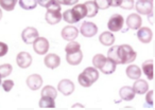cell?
<instances>
[{
	"instance_id": "cell-1",
	"label": "cell",
	"mask_w": 155,
	"mask_h": 110,
	"mask_svg": "<svg viewBox=\"0 0 155 110\" xmlns=\"http://www.w3.org/2000/svg\"><path fill=\"white\" fill-rule=\"evenodd\" d=\"M118 54L121 61V65L132 63V61H135L136 56H137V54L134 51V49L129 45L118 46Z\"/></svg>"
},
{
	"instance_id": "cell-2",
	"label": "cell",
	"mask_w": 155,
	"mask_h": 110,
	"mask_svg": "<svg viewBox=\"0 0 155 110\" xmlns=\"http://www.w3.org/2000/svg\"><path fill=\"white\" fill-rule=\"evenodd\" d=\"M33 49H34L35 53L39 54V55H45L49 50V41L45 37L38 36L33 41Z\"/></svg>"
},
{
	"instance_id": "cell-3",
	"label": "cell",
	"mask_w": 155,
	"mask_h": 110,
	"mask_svg": "<svg viewBox=\"0 0 155 110\" xmlns=\"http://www.w3.org/2000/svg\"><path fill=\"white\" fill-rule=\"evenodd\" d=\"M124 19L120 14H114L107 22V28L110 32H118L122 29Z\"/></svg>"
},
{
	"instance_id": "cell-4",
	"label": "cell",
	"mask_w": 155,
	"mask_h": 110,
	"mask_svg": "<svg viewBox=\"0 0 155 110\" xmlns=\"http://www.w3.org/2000/svg\"><path fill=\"white\" fill-rule=\"evenodd\" d=\"M136 11L141 15H148L153 11V1L152 0H138L135 5Z\"/></svg>"
},
{
	"instance_id": "cell-5",
	"label": "cell",
	"mask_w": 155,
	"mask_h": 110,
	"mask_svg": "<svg viewBox=\"0 0 155 110\" xmlns=\"http://www.w3.org/2000/svg\"><path fill=\"white\" fill-rule=\"evenodd\" d=\"M38 37V31L33 27H28L26 28L21 33V38L25 43L27 45H31L33 41Z\"/></svg>"
},
{
	"instance_id": "cell-6",
	"label": "cell",
	"mask_w": 155,
	"mask_h": 110,
	"mask_svg": "<svg viewBox=\"0 0 155 110\" xmlns=\"http://www.w3.org/2000/svg\"><path fill=\"white\" fill-rule=\"evenodd\" d=\"M80 32L84 37H93L98 33V27L94 22L85 21L81 26Z\"/></svg>"
},
{
	"instance_id": "cell-7",
	"label": "cell",
	"mask_w": 155,
	"mask_h": 110,
	"mask_svg": "<svg viewBox=\"0 0 155 110\" xmlns=\"http://www.w3.org/2000/svg\"><path fill=\"white\" fill-rule=\"evenodd\" d=\"M16 63H17L18 67L22 68V69H27L31 66L32 64V56L28 52H20L16 56Z\"/></svg>"
},
{
	"instance_id": "cell-8",
	"label": "cell",
	"mask_w": 155,
	"mask_h": 110,
	"mask_svg": "<svg viewBox=\"0 0 155 110\" xmlns=\"http://www.w3.org/2000/svg\"><path fill=\"white\" fill-rule=\"evenodd\" d=\"M58 90L62 94L68 96L74 91V84L70 80H62L58 85Z\"/></svg>"
},
{
	"instance_id": "cell-9",
	"label": "cell",
	"mask_w": 155,
	"mask_h": 110,
	"mask_svg": "<svg viewBox=\"0 0 155 110\" xmlns=\"http://www.w3.org/2000/svg\"><path fill=\"white\" fill-rule=\"evenodd\" d=\"M27 86L31 90H38L43 86V77L39 74H31L27 78Z\"/></svg>"
},
{
	"instance_id": "cell-10",
	"label": "cell",
	"mask_w": 155,
	"mask_h": 110,
	"mask_svg": "<svg viewBox=\"0 0 155 110\" xmlns=\"http://www.w3.org/2000/svg\"><path fill=\"white\" fill-rule=\"evenodd\" d=\"M137 37L140 42L150 43L153 38V33H152V31L149 28H147V27H140V28L138 29Z\"/></svg>"
},
{
	"instance_id": "cell-11",
	"label": "cell",
	"mask_w": 155,
	"mask_h": 110,
	"mask_svg": "<svg viewBox=\"0 0 155 110\" xmlns=\"http://www.w3.org/2000/svg\"><path fill=\"white\" fill-rule=\"evenodd\" d=\"M78 35H79V30L74 26H67L62 30V37L67 41L74 40Z\"/></svg>"
},
{
	"instance_id": "cell-12",
	"label": "cell",
	"mask_w": 155,
	"mask_h": 110,
	"mask_svg": "<svg viewBox=\"0 0 155 110\" xmlns=\"http://www.w3.org/2000/svg\"><path fill=\"white\" fill-rule=\"evenodd\" d=\"M44 63L45 66L49 69H55L60 66L61 64V58L58 55L54 53H49L48 55H46L45 58H44Z\"/></svg>"
},
{
	"instance_id": "cell-13",
	"label": "cell",
	"mask_w": 155,
	"mask_h": 110,
	"mask_svg": "<svg viewBox=\"0 0 155 110\" xmlns=\"http://www.w3.org/2000/svg\"><path fill=\"white\" fill-rule=\"evenodd\" d=\"M142 24V19L139 14H131L127 18V26L132 30H138Z\"/></svg>"
},
{
	"instance_id": "cell-14",
	"label": "cell",
	"mask_w": 155,
	"mask_h": 110,
	"mask_svg": "<svg viewBox=\"0 0 155 110\" xmlns=\"http://www.w3.org/2000/svg\"><path fill=\"white\" fill-rule=\"evenodd\" d=\"M83 59V53L82 51H77L73 53H66V61L69 65L77 66L82 61Z\"/></svg>"
},
{
	"instance_id": "cell-15",
	"label": "cell",
	"mask_w": 155,
	"mask_h": 110,
	"mask_svg": "<svg viewBox=\"0 0 155 110\" xmlns=\"http://www.w3.org/2000/svg\"><path fill=\"white\" fill-rule=\"evenodd\" d=\"M132 88H133V90L135 91L136 94L141 95V94H144V93L149 90V85H148V83H147V80H141V78H138V80H136V82L134 83Z\"/></svg>"
},
{
	"instance_id": "cell-16",
	"label": "cell",
	"mask_w": 155,
	"mask_h": 110,
	"mask_svg": "<svg viewBox=\"0 0 155 110\" xmlns=\"http://www.w3.org/2000/svg\"><path fill=\"white\" fill-rule=\"evenodd\" d=\"M142 72L146 74V76L150 80H152L154 78V61L153 59H148V61H143L141 66Z\"/></svg>"
},
{
	"instance_id": "cell-17",
	"label": "cell",
	"mask_w": 155,
	"mask_h": 110,
	"mask_svg": "<svg viewBox=\"0 0 155 110\" xmlns=\"http://www.w3.org/2000/svg\"><path fill=\"white\" fill-rule=\"evenodd\" d=\"M119 95H120L121 99L129 102V101L134 99L136 93H135V91L133 90V88H132V87L124 86V87H122L120 90H119Z\"/></svg>"
},
{
	"instance_id": "cell-18",
	"label": "cell",
	"mask_w": 155,
	"mask_h": 110,
	"mask_svg": "<svg viewBox=\"0 0 155 110\" xmlns=\"http://www.w3.org/2000/svg\"><path fill=\"white\" fill-rule=\"evenodd\" d=\"M62 20L61 11H47L46 13V21L49 24H56Z\"/></svg>"
},
{
	"instance_id": "cell-19",
	"label": "cell",
	"mask_w": 155,
	"mask_h": 110,
	"mask_svg": "<svg viewBox=\"0 0 155 110\" xmlns=\"http://www.w3.org/2000/svg\"><path fill=\"white\" fill-rule=\"evenodd\" d=\"M125 73L127 76L131 80H138V78L141 77V70L138 66L136 65H130L129 67L125 70Z\"/></svg>"
},
{
	"instance_id": "cell-20",
	"label": "cell",
	"mask_w": 155,
	"mask_h": 110,
	"mask_svg": "<svg viewBox=\"0 0 155 110\" xmlns=\"http://www.w3.org/2000/svg\"><path fill=\"white\" fill-rule=\"evenodd\" d=\"M99 40L103 46L110 47V46H113L115 42V36L110 31H108V32H103L99 36Z\"/></svg>"
},
{
	"instance_id": "cell-21",
	"label": "cell",
	"mask_w": 155,
	"mask_h": 110,
	"mask_svg": "<svg viewBox=\"0 0 155 110\" xmlns=\"http://www.w3.org/2000/svg\"><path fill=\"white\" fill-rule=\"evenodd\" d=\"M116 67H117V64L114 63L112 59H110V58H107V57H106L105 63H104L103 66L100 68V71H101L102 73H104V74H112V73H114V72H115Z\"/></svg>"
},
{
	"instance_id": "cell-22",
	"label": "cell",
	"mask_w": 155,
	"mask_h": 110,
	"mask_svg": "<svg viewBox=\"0 0 155 110\" xmlns=\"http://www.w3.org/2000/svg\"><path fill=\"white\" fill-rule=\"evenodd\" d=\"M82 73L86 76L87 80H88L91 84H94V83L99 78V72H98V70L96 69V68L88 67V68H86Z\"/></svg>"
},
{
	"instance_id": "cell-23",
	"label": "cell",
	"mask_w": 155,
	"mask_h": 110,
	"mask_svg": "<svg viewBox=\"0 0 155 110\" xmlns=\"http://www.w3.org/2000/svg\"><path fill=\"white\" fill-rule=\"evenodd\" d=\"M85 8H86V16L87 17H95L98 14L99 9L97 8L96 3L94 1H86L84 3Z\"/></svg>"
},
{
	"instance_id": "cell-24",
	"label": "cell",
	"mask_w": 155,
	"mask_h": 110,
	"mask_svg": "<svg viewBox=\"0 0 155 110\" xmlns=\"http://www.w3.org/2000/svg\"><path fill=\"white\" fill-rule=\"evenodd\" d=\"M72 11L74 13V15L77 16V18L79 19V21L86 17V8H85L84 3L83 5H75L73 7Z\"/></svg>"
},
{
	"instance_id": "cell-25",
	"label": "cell",
	"mask_w": 155,
	"mask_h": 110,
	"mask_svg": "<svg viewBox=\"0 0 155 110\" xmlns=\"http://www.w3.org/2000/svg\"><path fill=\"white\" fill-rule=\"evenodd\" d=\"M62 19H64L67 24H77V22L79 21V19H78L77 16L74 15L72 10H67V11H65L64 13L62 14Z\"/></svg>"
},
{
	"instance_id": "cell-26",
	"label": "cell",
	"mask_w": 155,
	"mask_h": 110,
	"mask_svg": "<svg viewBox=\"0 0 155 110\" xmlns=\"http://www.w3.org/2000/svg\"><path fill=\"white\" fill-rule=\"evenodd\" d=\"M107 58L112 59L114 63H116L117 65L118 64H121L120 58H119V54H118V46H113L107 52Z\"/></svg>"
},
{
	"instance_id": "cell-27",
	"label": "cell",
	"mask_w": 155,
	"mask_h": 110,
	"mask_svg": "<svg viewBox=\"0 0 155 110\" xmlns=\"http://www.w3.org/2000/svg\"><path fill=\"white\" fill-rule=\"evenodd\" d=\"M38 105L41 108H54L55 102H54V99H51V97L41 96V99L38 102Z\"/></svg>"
},
{
	"instance_id": "cell-28",
	"label": "cell",
	"mask_w": 155,
	"mask_h": 110,
	"mask_svg": "<svg viewBox=\"0 0 155 110\" xmlns=\"http://www.w3.org/2000/svg\"><path fill=\"white\" fill-rule=\"evenodd\" d=\"M41 96H48L55 99L58 96V91L52 86H45L41 90Z\"/></svg>"
},
{
	"instance_id": "cell-29",
	"label": "cell",
	"mask_w": 155,
	"mask_h": 110,
	"mask_svg": "<svg viewBox=\"0 0 155 110\" xmlns=\"http://www.w3.org/2000/svg\"><path fill=\"white\" fill-rule=\"evenodd\" d=\"M17 2L18 0H0V7L5 11L10 12L15 9V5Z\"/></svg>"
},
{
	"instance_id": "cell-30",
	"label": "cell",
	"mask_w": 155,
	"mask_h": 110,
	"mask_svg": "<svg viewBox=\"0 0 155 110\" xmlns=\"http://www.w3.org/2000/svg\"><path fill=\"white\" fill-rule=\"evenodd\" d=\"M18 3L24 10H33L37 5L36 0H18Z\"/></svg>"
},
{
	"instance_id": "cell-31",
	"label": "cell",
	"mask_w": 155,
	"mask_h": 110,
	"mask_svg": "<svg viewBox=\"0 0 155 110\" xmlns=\"http://www.w3.org/2000/svg\"><path fill=\"white\" fill-rule=\"evenodd\" d=\"M106 61V57L104 56L103 54H96L95 56L93 58V65L96 69H99L103 66V64L105 63Z\"/></svg>"
},
{
	"instance_id": "cell-32",
	"label": "cell",
	"mask_w": 155,
	"mask_h": 110,
	"mask_svg": "<svg viewBox=\"0 0 155 110\" xmlns=\"http://www.w3.org/2000/svg\"><path fill=\"white\" fill-rule=\"evenodd\" d=\"M81 50V46L79 42L77 41L72 40V41H69L67 43V46L65 47V51L66 53H73V52H77V51H80Z\"/></svg>"
},
{
	"instance_id": "cell-33",
	"label": "cell",
	"mask_w": 155,
	"mask_h": 110,
	"mask_svg": "<svg viewBox=\"0 0 155 110\" xmlns=\"http://www.w3.org/2000/svg\"><path fill=\"white\" fill-rule=\"evenodd\" d=\"M12 70H13V68L10 64H5V65L0 66V76H1V78L9 76L12 73Z\"/></svg>"
},
{
	"instance_id": "cell-34",
	"label": "cell",
	"mask_w": 155,
	"mask_h": 110,
	"mask_svg": "<svg viewBox=\"0 0 155 110\" xmlns=\"http://www.w3.org/2000/svg\"><path fill=\"white\" fill-rule=\"evenodd\" d=\"M47 11H61V5L56 0H51L47 5H46Z\"/></svg>"
},
{
	"instance_id": "cell-35",
	"label": "cell",
	"mask_w": 155,
	"mask_h": 110,
	"mask_svg": "<svg viewBox=\"0 0 155 110\" xmlns=\"http://www.w3.org/2000/svg\"><path fill=\"white\" fill-rule=\"evenodd\" d=\"M78 80H79V84H80L82 87H85V88H88V87H91V85H93L88 80H87V77L83 73H81L80 75H79Z\"/></svg>"
},
{
	"instance_id": "cell-36",
	"label": "cell",
	"mask_w": 155,
	"mask_h": 110,
	"mask_svg": "<svg viewBox=\"0 0 155 110\" xmlns=\"http://www.w3.org/2000/svg\"><path fill=\"white\" fill-rule=\"evenodd\" d=\"M135 5L134 0H121L120 8L123 10H132Z\"/></svg>"
},
{
	"instance_id": "cell-37",
	"label": "cell",
	"mask_w": 155,
	"mask_h": 110,
	"mask_svg": "<svg viewBox=\"0 0 155 110\" xmlns=\"http://www.w3.org/2000/svg\"><path fill=\"white\" fill-rule=\"evenodd\" d=\"M94 2L96 3V5H97V8L99 10H106L110 8L108 0H95Z\"/></svg>"
},
{
	"instance_id": "cell-38",
	"label": "cell",
	"mask_w": 155,
	"mask_h": 110,
	"mask_svg": "<svg viewBox=\"0 0 155 110\" xmlns=\"http://www.w3.org/2000/svg\"><path fill=\"white\" fill-rule=\"evenodd\" d=\"M1 85H2V88L5 92H10L14 87V82L12 80H5L3 83H1Z\"/></svg>"
},
{
	"instance_id": "cell-39",
	"label": "cell",
	"mask_w": 155,
	"mask_h": 110,
	"mask_svg": "<svg viewBox=\"0 0 155 110\" xmlns=\"http://www.w3.org/2000/svg\"><path fill=\"white\" fill-rule=\"evenodd\" d=\"M147 95H146V102L148 105L153 106L154 105V90H151V91H147Z\"/></svg>"
},
{
	"instance_id": "cell-40",
	"label": "cell",
	"mask_w": 155,
	"mask_h": 110,
	"mask_svg": "<svg viewBox=\"0 0 155 110\" xmlns=\"http://www.w3.org/2000/svg\"><path fill=\"white\" fill-rule=\"evenodd\" d=\"M8 50H9L8 45H5V42H1V41H0V57L5 56V54L8 53Z\"/></svg>"
},
{
	"instance_id": "cell-41",
	"label": "cell",
	"mask_w": 155,
	"mask_h": 110,
	"mask_svg": "<svg viewBox=\"0 0 155 110\" xmlns=\"http://www.w3.org/2000/svg\"><path fill=\"white\" fill-rule=\"evenodd\" d=\"M60 5H77L79 0H56Z\"/></svg>"
},
{
	"instance_id": "cell-42",
	"label": "cell",
	"mask_w": 155,
	"mask_h": 110,
	"mask_svg": "<svg viewBox=\"0 0 155 110\" xmlns=\"http://www.w3.org/2000/svg\"><path fill=\"white\" fill-rule=\"evenodd\" d=\"M108 2H110V7H120V3H121V0H108Z\"/></svg>"
},
{
	"instance_id": "cell-43",
	"label": "cell",
	"mask_w": 155,
	"mask_h": 110,
	"mask_svg": "<svg viewBox=\"0 0 155 110\" xmlns=\"http://www.w3.org/2000/svg\"><path fill=\"white\" fill-rule=\"evenodd\" d=\"M36 1H37V3H39V5L46 8V5H47L51 0H36Z\"/></svg>"
},
{
	"instance_id": "cell-44",
	"label": "cell",
	"mask_w": 155,
	"mask_h": 110,
	"mask_svg": "<svg viewBox=\"0 0 155 110\" xmlns=\"http://www.w3.org/2000/svg\"><path fill=\"white\" fill-rule=\"evenodd\" d=\"M2 18V11H1V9H0V19Z\"/></svg>"
},
{
	"instance_id": "cell-45",
	"label": "cell",
	"mask_w": 155,
	"mask_h": 110,
	"mask_svg": "<svg viewBox=\"0 0 155 110\" xmlns=\"http://www.w3.org/2000/svg\"><path fill=\"white\" fill-rule=\"evenodd\" d=\"M73 107H84V106H82V105H74Z\"/></svg>"
},
{
	"instance_id": "cell-46",
	"label": "cell",
	"mask_w": 155,
	"mask_h": 110,
	"mask_svg": "<svg viewBox=\"0 0 155 110\" xmlns=\"http://www.w3.org/2000/svg\"><path fill=\"white\" fill-rule=\"evenodd\" d=\"M0 86H1V76H0Z\"/></svg>"
}]
</instances>
